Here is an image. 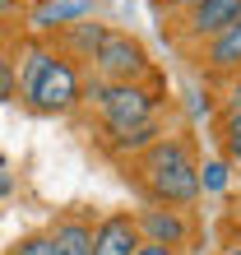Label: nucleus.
<instances>
[{"label": "nucleus", "mask_w": 241, "mask_h": 255, "mask_svg": "<svg viewBox=\"0 0 241 255\" xmlns=\"http://www.w3.org/2000/svg\"><path fill=\"white\" fill-rule=\"evenodd\" d=\"M84 74L88 70L60 56L47 37H23L14 51V98L37 116H70L74 107H84Z\"/></svg>", "instance_id": "f257e3e1"}, {"label": "nucleus", "mask_w": 241, "mask_h": 255, "mask_svg": "<svg viewBox=\"0 0 241 255\" xmlns=\"http://www.w3.org/2000/svg\"><path fill=\"white\" fill-rule=\"evenodd\" d=\"M88 74L102 79V84H148L153 79V56H148V47L134 33L107 28L102 47L93 51V61H88Z\"/></svg>", "instance_id": "20e7f679"}, {"label": "nucleus", "mask_w": 241, "mask_h": 255, "mask_svg": "<svg viewBox=\"0 0 241 255\" xmlns=\"http://www.w3.org/2000/svg\"><path fill=\"white\" fill-rule=\"evenodd\" d=\"M19 93V79H14V56L0 47V102H14Z\"/></svg>", "instance_id": "4468645a"}, {"label": "nucleus", "mask_w": 241, "mask_h": 255, "mask_svg": "<svg viewBox=\"0 0 241 255\" xmlns=\"http://www.w3.org/2000/svg\"><path fill=\"white\" fill-rule=\"evenodd\" d=\"M223 158H228L232 167H241V139H223Z\"/></svg>", "instance_id": "aec40b11"}, {"label": "nucleus", "mask_w": 241, "mask_h": 255, "mask_svg": "<svg viewBox=\"0 0 241 255\" xmlns=\"http://www.w3.org/2000/svg\"><path fill=\"white\" fill-rule=\"evenodd\" d=\"M19 5H23V9H33V5H42V0H19Z\"/></svg>", "instance_id": "393cba45"}, {"label": "nucleus", "mask_w": 241, "mask_h": 255, "mask_svg": "<svg viewBox=\"0 0 241 255\" xmlns=\"http://www.w3.org/2000/svg\"><path fill=\"white\" fill-rule=\"evenodd\" d=\"M237 195H241V172H237Z\"/></svg>", "instance_id": "bb28decb"}, {"label": "nucleus", "mask_w": 241, "mask_h": 255, "mask_svg": "<svg viewBox=\"0 0 241 255\" xmlns=\"http://www.w3.org/2000/svg\"><path fill=\"white\" fill-rule=\"evenodd\" d=\"M107 28H112V23H98L93 14H88V19H74V23H65V28H60V33L51 37V47H56L60 56H70L74 65H84V70H88L93 51L102 47V37H107Z\"/></svg>", "instance_id": "9d476101"}, {"label": "nucleus", "mask_w": 241, "mask_h": 255, "mask_svg": "<svg viewBox=\"0 0 241 255\" xmlns=\"http://www.w3.org/2000/svg\"><path fill=\"white\" fill-rule=\"evenodd\" d=\"M162 121H148V126H130V130H102V144L112 148L116 158H139L148 144H158L162 139Z\"/></svg>", "instance_id": "f8f14e48"}, {"label": "nucleus", "mask_w": 241, "mask_h": 255, "mask_svg": "<svg viewBox=\"0 0 241 255\" xmlns=\"http://www.w3.org/2000/svg\"><path fill=\"white\" fill-rule=\"evenodd\" d=\"M93 223H98L93 209H65L47 228L51 255H93Z\"/></svg>", "instance_id": "0eeeda50"}, {"label": "nucleus", "mask_w": 241, "mask_h": 255, "mask_svg": "<svg viewBox=\"0 0 241 255\" xmlns=\"http://www.w3.org/2000/svg\"><path fill=\"white\" fill-rule=\"evenodd\" d=\"M195 61L204 74H218V79H237L241 74V19L228 23L218 37H209L195 47Z\"/></svg>", "instance_id": "6e6552de"}, {"label": "nucleus", "mask_w": 241, "mask_h": 255, "mask_svg": "<svg viewBox=\"0 0 241 255\" xmlns=\"http://www.w3.org/2000/svg\"><path fill=\"white\" fill-rule=\"evenodd\" d=\"M134 181L148 190V204L167 209H195L200 204V158L186 134H162L158 144H148L139 158H130Z\"/></svg>", "instance_id": "f03ea898"}, {"label": "nucleus", "mask_w": 241, "mask_h": 255, "mask_svg": "<svg viewBox=\"0 0 241 255\" xmlns=\"http://www.w3.org/2000/svg\"><path fill=\"white\" fill-rule=\"evenodd\" d=\"M134 228H139V242L148 246H172L186 255V246L195 242V218L190 209H167V204H144L134 209Z\"/></svg>", "instance_id": "39448f33"}, {"label": "nucleus", "mask_w": 241, "mask_h": 255, "mask_svg": "<svg viewBox=\"0 0 241 255\" xmlns=\"http://www.w3.org/2000/svg\"><path fill=\"white\" fill-rule=\"evenodd\" d=\"M84 107H93L102 130H130L158 121L162 93L153 84H102L93 74H84Z\"/></svg>", "instance_id": "7ed1b4c3"}, {"label": "nucleus", "mask_w": 241, "mask_h": 255, "mask_svg": "<svg viewBox=\"0 0 241 255\" xmlns=\"http://www.w3.org/2000/svg\"><path fill=\"white\" fill-rule=\"evenodd\" d=\"M228 112H241V74L228 79V93H223V112L218 116H228Z\"/></svg>", "instance_id": "dca6fc26"}, {"label": "nucleus", "mask_w": 241, "mask_h": 255, "mask_svg": "<svg viewBox=\"0 0 241 255\" xmlns=\"http://www.w3.org/2000/svg\"><path fill=\"white\" fill-rule=\"evenodd\" d=\"M228 162H209V167H200V190H228Z\"/></svg>", "instance_id": "2eb2a0df"}, {"label": "nucleus", "mask_w": 241, "mask_h": 255, "mask_svg": "<svg viewBox=\"0 0 241 255\" xmlns=\"http://www.w3.org/2000/svg\"><path fill=\"white\" fill-rule=\"evenodd\" d=\"M228 246H241V214L228 218Z\"/></svg>", "instance_id": "4be33fe9"}, {"label": "nucleus", "mask_w": 241, "mask_h": 255, "mask_svg": "<svg viewBox=\"0 0 241 255\" xmlns=\"http://www.w3.org/2000/svg\"><path fill=\"white\" fill-rule=\"evenodd\" d=\"M88 14H93L88 0H42V5L28 9V23H33V37H47V42H51L65 23L88 19Z\"/></svg>", "instance_id": "9b49d317"}, {"label": "nucleus", "mask_w": 241, "mask_h": 255, "mask_svg": "<svg viewBox=\"0 0 241 255\" xmlns=\"http://www.w3.org/2000/svg\"><path fill=\"white\" fill-rule=\"evenodd\" d=\"M218 134H223V139H241V112L218 116Z\"/></svg>", "instance_id": "f3484780"}, {"label": "nucleus", "mask_w": 241, "mask_h": 255, "mask_svg": "<svg viewBox=\"0 0 241 255\" xmlns=\"http://www.w3.org/2000/svg\"><path fill=\"white\" fill-rule=\"evenodd\" d=\"M5 255H51V242H47V232H28V237H19Z\"/></svg>", "instance_id": "ddd939ff"}, {"label": "nucleus", "mask_w": 241, "mask_h": 255, "mask_svg": "<svg viewBox=\"0 0 241 255\" xmlns=\"http://www.w3.org/2000/svg\"><path fill=\"white\" fill-rule=\"evenodd\" d=\"M134 255H181V251H172V246H148V242H139V251Z\"/></svg>", "instance_id": "5701e85b"}, {"label": "nucleus", "mask_w": 241, "mask_h": 255, "mask_svg": "<svg viewBox=\"0 0 241 255\" xmlns=\"http://www.w3.org/2000/svg\"><path fill=\"white\" fill-rule=\"evenodd\" d=\"M14 186H19V181H14V172H9V162L0 158V200H9V195H14Z\"/></svg>", "instance_id": "a211bd4d"}, {"label": "nucleus", "mask_w": 241, "mask_h": 255, "mask_svg": "<svg viewBox=\"0 0 241 255\" xmlns=\"http://www.w3.org/2000/svg\"><path fill=\"white\" fill-rule=\"evenodd\" d=\"M19 14H23V5H19V0H0V23L19 19Z\"/></svg>", "instance_id": "412c9836"}, {"label": "nucleus", "mask_w": 241, "mask_h": 255, "mask_svg": "<svg viewBox=\"0 0 241 255\" xmlns=\"http://www.w3.org/2000/svg\"><path fill=\"white\" fill-rule=\"evenodd\" d=\"M153 5H158L162 14H176V19H181V14H186V9L195 5V0H153Z\"/></svg>", "instance_id": "6ab92c4d"}, {"label": "nucleus", "mask_w": 241, "mask_h": 255, "mask_svg": "<svg viewBox=\"0 0 241 255\" xmlns=\"http://www.w3.org/2000/svg\"><path fill=\"white\" fill-rule=\"evenodd\" d=\"M0 47H5V23H0Z\"/></svg>", "instance_id": "a878e982"}, {"label": "nucleus", "mask_w": 241, "mask_h": 255, "mask_svg": "<svg viewBox=\"0 0 241 255\" xmlns=\"http://www.w3.org/2000/svg\"><path fill=\"white\" fill-rule=\"evenodd\" d=\"M218 255H241V246H223V251H218Z\"/></svg>", "instance_id": "b1692460"}, {"label": "nucleus", "mask_w": 241, "mask_h": 255, "mask_svg": "<svg viewBox=\"0 0 241 255\" xmlns=\"http://www.w3.org/2000/svg\"><path fill=\"white\" fill-rule=\"evenodd\" d=\"M139 251V228L130 209H112L93 223V255H134Z\"/></svg>", "instance_id": "1a4fd4ad"}, {"label": "nucleus", "mask_w": 241, "mask_h": 255, "mask_svg": "<svg viewBox=\"0 0 241 255\" xmlns=\"http://www.w3.org/2000/svg\"><path fill=\"white\" fill-rule=\"evenodd\" d=\"M241 19V0H195V5L176 19V37L186 47H200V42L218 37L228 23Z\"/></svg>", "instance_id": "423d86ee"}]
</instances>
